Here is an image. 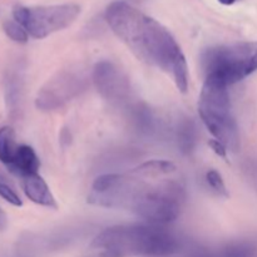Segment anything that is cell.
I'll list each match as a JSON object with an SVG mask.
<instances>
[{"mask_svg":"<svg viewBox=\"0 0 257 257\" xmlns=\"http://www.w3.org/2000/svg\"><path fill=\"white\" fill-rule=\"evenodd\" d=\"M186 198L177 167L170 161H147L123 173L97 177L88 203L123 210L152 225H165L180 216Z\"/></svg>","mask_w":257,"mask_h":257,"instance_id":"1","label":"cell"},{"mask_svg":"<svg viewBox=\"0 0 257 257\" xmlns=\"http://www.w3.org/2000/svg\"><path fill=\"white\" fill-rule=\"evenodd\" d=\"M105 22L118 39L146 64L173 78L182 93L188 89V65L170 30L125 2H113L105 9Z\"/></svg>","mask_w":257,"mask_h":257,"instance_id":"2","label":"cell"},{"mask_svg":"<svg viewBox=\"0 0 257 257\" xmlns=\"http://www.w3.org/2000/svg\"><path fill=\"white\" fill-rule=\"evenodd\" d=\"M95 257H162L175 253L178 242L161 225H117L98 233L90 243Z\"/></svg>","mask_w":257,"mask_h":257,"instance_id":"3","label":"cell"},{"mask_svg":"<svg viewBox=\"0 0 257 257\" xmlns=\"http://www.w3.org/2000/svg\"><path fill=\"white\" fill-rule=\"evenodd\" d=\"M198 113L215 140L223 143L227 150L238 151L240 132L231 109L228 85L213 78H205L198 100Z\"/></svg>","mask_w":257,"mask_h":257,"instance_id":"4","label":"cell"},{"mask_svg":"<svg viewBox=\"0 0 257 257\" xmlns=\"http://www.w3.org/2000/svg\"><path fill=\"white\" fill-rule=\"evenodd\" d=\"M206 78L232 85L257 70V40L210 47L201 55Z\"/></svg>","mask_w":257,"mask_h":257,"instance_id":"5","label":"cell"},{"mask_svg":"<svg viewBox=\"0 0 257 257\" xmlns=\"http://www.w3.org/2000/svg\"><path fill=\"white\" fill-rule=\"evenodd\" d=\"M80 14L78 4L40 5V7H24L15 5L13 17L19 23L29 37L44 39L54 33L70 27Z\"/></svg>","mask_w":257,"mask_h":257,"instance_id":"6","label":"cell"},{"mask_svg":"<svg viewBox=\"0 0 257 257\" xmlns=\"http://www.w3.org/2000/svg\"><path fill=\"white\" fill-rule=\"evenodd\" d=\"M85 78L74 70H62L49 79L39 90L35 104L43 110H52L62 107L65 102L77 95L83 88Z\"/></svg>","mask_w":257,"mask_h":257,"instance_id":"7","label":"cell"},{"mask_svg":"<svg viewBox=\"0 0 257 257\" xmlns=\"http://www.w3.org/2000/svg\"><path fill=\"white\" fill-rule=\"evenodd\" d=\"M93 82L98 92L107 99H118L128 89L125 78L122 77L118 68L107 60L99 62L94 67Z\"/></svg>","mask_w":257,"mask_h":257,"instance_id":"8","label":"cell"},{"mask_svg":"<svg viewBox=\"0 0 257 257\" xmlns=\"http://www.w3.org/2000/svg\"><path fill=\"white\" fill-rule=\"evenodd\" d=\"M23 190L32 202L48 208H57V201L48 183L38 173L23 178Z\"/></svg>","mask_w":257,"mask_h":257,"instance_id":"9","label":"cell"},{"mask_svg":"<svg viewBox=\"0 0 257 257\" xmlns=\"http://www.w3.org/2000/svg\"><path fill=\"white\" fill-rule=\"evenodd\" d=\"M40 167L39 157L30 146L20 145L14 156L13 162L8 166L14 175L20 176L22 178L28 177L38 173Z\"/></svg>","mask_w":257,"mask_h":257,"instance_id":"10","label":"cell"},{"mask_svg":"<svg viewBox=\"0 0 257 257\" xmlns=\"http://www.w3.org/2000/svg\"><path fill=\"white\" fill-rule=\"evenodd\" d=\"M18 147L14 130L8 125L0 128V162L8 167L14 160Z\"/></svg>","mask_w":257,"mask_h":257,"instance_id":"11","label":"cell"},{"mask_svg":"<svg viewBox=\"0 0 257 257\" xmlns=\"http://www.w3.org/2000/svg\"><path fill=\"white\" fill-rule=\"evenodd\" d=\"M3 29H4V33L7 34V37L10 38L13 42L24 44L29 39V34L27 33V30L19 23L15 22V20H7V22H4Z\"/></svg>","mask_w":257,"mask_h":257,"instance_id":"12","label":"cell"},{"mask_svg":"<svg viewBox=\"0 0 257 257\" xmlns=\"http://www.w3.org/2000/svg\"><path fill=\"white\" fill-rule=\"evenodd\" d=\"M206 181H207L208 186H210L216 193H218L220 196H223V197H228L227 187H226L225 182H223L222 176H221L217 171H208V172L206 173Z\"/></svg>","mask_w":257,"mask_h":257,"instance_id":"13","label":"cell"},{"mask_svg":"<svg viewBox=\"0 0 257 257\" xmlns=\"http://www.w3.org/2000/svg\"><path fill=\"white\" fill-rule=\"evenodd\" d=\"M0 197L7 201L8 203L14 206V207H22L23 206V201L19 197V195L13 190L9 183L3 180H0Z\"/></svg>","mask_w":257,"mask_h":257,"instance_id":"14","label":"cell"},{"mask_svg":"<svg viewBox=\"0 0 257 257\" xmlns=\"http://www.w3.org/2000/svg\"><path fill=\"white\" fill-rule=\"evenodd\" d=\"M208 146H210L211 150H212L217 156H220V157L222 158H227V148H226V146L223 145V143H221L220 141L215 140V138H213V140H210L208 141Z\"/></svg>","mask_w":257,"mask_h":257,"instance_id":"15","label":"cell"},{"mask_svg":"<svg viewBox=\"0 0 257 257\" xmlns=\"http://www.w3.org/2000/svg\"><path fill=\"white\" fill-rule=\"evenodd\" d=\"M7 225H8V217L7 215H5L4 211L0 208V231H4L5 228H7Z\"/></svg>","mask_w":257,"mask_h":257,"instance_id":"16","label":"cell"},{"mask_svg":"<svg viewBox=\"0 0 257 257\" xmlns=\"http://www.w3.org/2000/svg\"><path fill=\"white\" fill-rule=\"evenodd\" d=\"M218 2H220L222 5H232L235 4L236 2H238V0H218Z\"/></svg>","mask_w":257,"mask_h":257,"instance_id":"17","label":"cell"}]
</instances>
